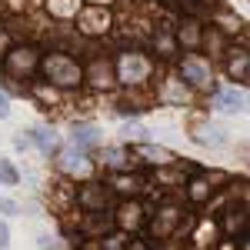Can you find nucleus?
<instances>
[{
    "instance_id": "f257e3e1",
    "label": "nucleus",
    "mask_w": 250,
    "mask_h": 250,
    "mask_svg": "<svg viewBox=\"0 0 250 250\" xmlns=\"http://www.w3.org/2000/svg\"><path fill=\"white\" fill-rule=\"evenodd\" d=\"M40 70H43L47 83L63 87V90H74V87L83 83V67L70 54H47V57H40Z\"/></svg>"
},
{
    "instance_id": "f03ea898",
    "label": "nucleus",
    "mask_w": 250,
    "mask_h": 250,
    "mask_svg": "<svg viewBox=\"0 0 250 250\" xmlns=\"http://www.w3.org/2000/svg\"><path fill=\"white\" fill-rule=\"evenodd\" d=\"M180 77L187 80L190 87H210V83H213V70H210V63H207V60L187 57L184 63H180Z\"/></svg>"
},
{
    "instance_id": "9d476101",
    "label": "nucleus",
    "mask_w": 250,
    "mask_h": 250,
    "mask_svg": "<svg viewBox=\"0 0 250 250\" xmlns=\"http://www.w3.org/2000/svg\"><path fill=\"white\" fill-rule=\"evenodd\" d=\"M0 180H3V184H10V187L20 184V173L14 170V164H10V160H0Z\"/></svg>"
},
{
    "instance_id": "ddd939ff",
    "label": "nucleus",
    "mask_w": 250,
    "mask_h": 250,
    "mask_svg": "<svg viewBox=\"0 0 250 250\" xmlns=\"http://www.w3.org/2000/svg\"><path fill=\"white\" fill-rule=\"evenodd\" d=\"M10 247V230H7V224H0V250Z\"/></svg>"
},
{
    "instance_id": "2eb2a0df",
    "label": "nucleus",
    "mask_w": 250,
    "mask_h": 250,
    "mask_svg": "<svg viewBox=\"0 0 250 250\" xmlns=\"http://www.w3.org/2000/svg\"><path fill=\"white\" fill-rule=\"evenodd\" d=\"M193 3H204V7H207V3H213V0H193Z\"/></svg>"
},
{
    "instance_id": "0eeeda50",
    "label": "nucleus",
    "mask_w": 250,
    "mask_h": 250,
    "mask_svg": "<svg viewBox=\"0 0 250 250\" xmlns=\"http://www.w3.org/2000/svg\"><path fill=\"white\" fill-rule=\"evenodd\" d=\"M134 154L137 157H150L147 164H170V160H173L170 150H164V147H147V144H137Z\"/></svg>"
},
{
    "instance_id": "20e7f679",
    "label": "nucleus",
    "mask_w": 250,
    "mask_h": 250,
    "mask_svg": "<svg viewBox=\"0 0 250 250\" xmlns=\"http://www.w3.org/2000/svg\"><path fill=\"white\" fill-rule=\"evenodd\" d=\"M213 107H217L220 114H240V110L247 107V97H244V90H237V87L213 90Z\"/></svg>"
},
{
    "instance_id": "39448f33",
    "label": "nucleus",
    "mask_w": 250,
    "mask_h": 250,
    "mask_svg": "<svg viewBox=\"0 0 250 250\" xmlns=\"http://www.w3.org/2000/svg\"><path fill=\"white\" fill-rule=\"evenodd\" d=\"M27 140H30L43 157H57L60 154V140H57V134H54L50 127H34V130L27 134Z\"/></svg>"
},
{
    "instance_id": "4468645a",
    "label": "nucleus",
    "mask_w": 250,
    "mask_h": 250,
    "mask_svg": "<svg viewBox=\"0 0 250 250\" xmlns=\"http://www.w3.org/2000/svg\"><path fill=\"white\" fill-rule=\"evenodd\" d=\"M14 147H17V150H27V147H30V140H27V137H14Z\"/></svg>"
},
{
    "instance_id": "f8f14e48",
    "label": "nucleus",
    "mask_w": 250,
    "mask_h": 250,
    "mask_svg": "<svg viewBox=\"0 0 250 250\" xmlns=\"http://www.w3.org/2000/svg\"><path fill=\"white\" fill-rule=\"evenodd\" d=\"M3 117H10V97L0 90V120H3Z\"/></svg>"
},
{
    "instance_id": "6e6552de",
    "label": "nucleus",
    "mask_w": 250,
    "mask_h": 250,
    "mask_svg": "<svg viewBox=\"0 0 250 250\" xmlns=\"http://www.w3.org/2000/svg\"><path fill=\"white\" fill-rule=\"evenodd\" d=\"M127 157H130L127 147H104V164H107V167H114V170L127 167Z\"/></svg>"
},
{
    "instance_id": "1a4fd4ad",
    "label": "nucleus",
    "mask_w": 250,
    "mask_h": 250,
    "mask_svg": "<svg viewBox=\"0 0 250 250\" xmlns=\"http://www.w3.org/2000/svg\"><path fill=\"white\" fill-rule=\"evenodd\" d=\"M230 74L240 80V83H247V54H244V50H240V57L230 60Z\"/></svg>"
},
{
    "instance_id": "7ed1b4c3",
    "label": "nucleus",
    "mask_w": 250,
    "mask_h": 250,
    "mask_svg": "<svg viewBox=\"0 0 250 250\" xmlns=\"http://www.w3.org/2000/svg\"><path fill=\"white\" fill-rule=\"evenodd\" d=\"M130 74L144 80L147 74H150V60L140 57V54H124V57L117 60V80H124V83H127V77H130Z\"/></svg>"
},
{
    "instance_id": "9b49d317",
    "label": "nucleus",
    "mask_w": 250,
    "mask_h": 250,
    "mask_svg": "<svg viewBox=\"0 0 250 250\" xmlns=\"http://www.w3.org/2000/svg\"><path fill=\"white\" fill-rule=\"evenodd\" d=\"M0 213H7V217H17L20 207L14 204V200H7V197H0Z\"/></svg>"
},
{
    "instance_id": "423d86ee",
    "label": "nucleus",
    "mask_w": 250,
    "mask_h": 250,
    "mask_svg": "<svg viewBox=\"0 0 250 250\" xmlns=\"http://www.w3.org/2000/svg\"><path fill=\"white\" fill-rule=\"evenodd\" d=\"M70 140H74V147L77 150H94L97 144H100V130H97L94 124H74L70 127Z\"/></svg>"
}]
</instances>
